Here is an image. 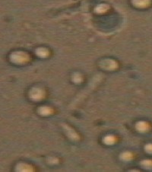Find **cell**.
<instances>
[{"label": "cell", "mask_w": 152, "mask_h": 172, "mask_svg": "<svg viewBox=\"0 0 152 172\" xmlns=\"http://www.w3.org/2000/svg\"><path fill=\"white\" fill-rule=\"evenodd\" d=\"M135 2H137L136 4L139 7H145L149 3V0H136Z\"/></svg>", "instance_id": "6da1fadb"}, {"label": "cell", "mask_w": 152, "mask_h": 172, "mask_svg": "<svg viewBox=\"0 0 152 172\" xmlns=\"http://www.w3.org/2000/svg\"><path fill=\"white\" fill-rule=\"evenodd\" d=\"M148 124H146V123H144V122L140 123V124H139V126H138V129H139V130H141V131L146 130L148 129Z\"/></svg>", "instance_id": "7a4b0ae2"}, {"label": "cell", "mask_w": 152, "mask_h": 172, "mask_svg": "<svg viewBox=\"0 0 152 172\" xmlns=\"http://www.w3.org/2000/svg\"><path fill=\"white\" fill-rule=\"evenodd\" d=\"M146 149H147L148 152H149L150 153H152V145H147V147H146Z\"/></svg>", "instance_id": "3957f363"}]
</instances>
